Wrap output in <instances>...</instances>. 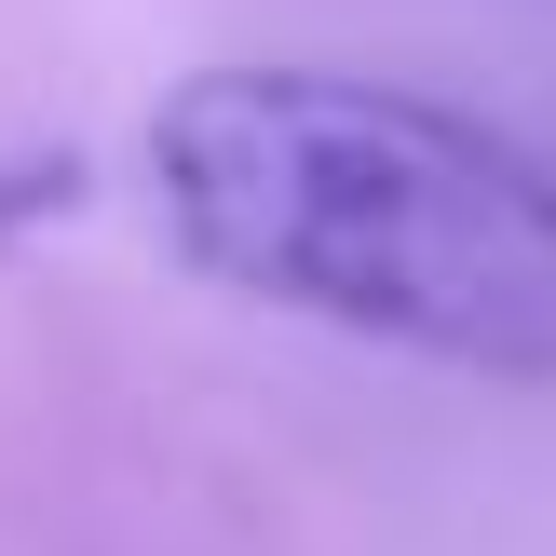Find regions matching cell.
I'll return each mask as SVG.
<instances>
[{
    "label": "cell",
    "instance_id": "obj_1",
    "mask_svg": "<svg viewBox=\"0 0 556 556\" xmlns=\"http://www.w3.org/2000/svg\"><path fill=\"white\" fill-rule=\"evenodd\" d=\"M150 190L177 258L258 313L556 380V163L407 81L204 68L150 123Z\"/></svg>",
    "mask_w": 556,
    "mask_h": 556
}]
</instances>
